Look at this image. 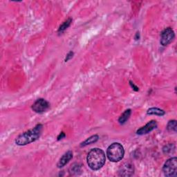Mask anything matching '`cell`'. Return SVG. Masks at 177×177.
Segmentation results:
<instances>
[{"mask_svg":"<svg viewBox=\"0 0 177 177\" xmlns=\"http://www.w3.org/2000/svg\"><path fill=\"white\" fill-rule=\"evenodd\" d=\"M106 157L105 152L100 149L94 148L89 151L86 161L89 167L93 170H98L105 163Z\"/></svg>","mask_w":177,"mask_h":177,"instance_id":"obj_1","label":"cell"},{"mask_svg":"<svg viewBox=\"0 0 177 177\" xmlns=\"http://www.w3.org/2000/svg\"><path fill=\"white\" fill-rule=\"evenodd\" d=\"M42 128V125H37L31 130L19 135L15 140V143L18 145L23 146L35 141L40 138Z\"/></svg>","mask_w":177,"mask_h":177,"instance_id":"obj_2","label":"cell"},{"mask_svg":"<svg viewBox=\"0 0 177 177\" xmlns=\"http://www.w3.org/2000/svg\"><path fill=\"white\" fill-rule=\"evenodd\" d=\"M125 154V150L123 145L119 143H114L108 147L107 155L112 162H119L122 160Z\"/></svg>","mask_w":177,"mask_h":177,"instance_id":"obj_3","label":"cell"},{"mask_svg":"<svg viewBox=\"0 0 177 177\" xmlns=\"http://www.w3.org/2000/svg\"><path fill=\"white\" fill-rule=\"evenodd\" d=\"M165 176H176L177 175V159L176 157L168 159L163 167Z\"/></svg>","mask_w":177,"mask_h":177,"instance_id":"obj_4","label":"cell"},{"mask_svg":"<svg viewBox=\"0 0 177 177\" xmlns=\"http://www.w3.org/2000/svg\"><path fill=\"white\" fill-rule=\"evenodd\" d=\"M50 108V104L46 100L40 98L32 105V109L38 114H42Z\"/></svg>","mask_w":177,"mask_h":177,"instance_id":"obj_5","label":"cell"},{"mask_svg":"<svg viewBox=\"0 0 177 177\" xmlns=\"http://www.w3.org/2000/svg\"><path fill=\"white\" fill-rule=\"evenodd\" d=\"M175 37V34L173 29L172 28L168 27L161 33V44L163 46H167L170 43L172 42Z\"/></svg>","mask_w":177,"mask_h":177,"instance_id":"obj_6","label":"cell"},{"mask_svg":"<svg viewBox=\"0 0 177 177\" xmlns=\"http://www.w3.org/2000/svg\"><path fill=\"white\" fill-rule=\"evenodd\" d=\"M156 127H157L156 122L155 120H151V121L147 123L144 127H142L141 128H140L139 130H138L136 131V134L139 135L147 134L151 132V131H153L154 130H155Z\"/></svg>","mask_w":177,"mask_h":177,"instance_id":"obj_7","label":"cell"},{"mask_svg":"<svg viewBox=\"0 0 177 177\" xmlns=\"http://www.w3.org/2000/svg\"><path fill=\"white\" fill-rule=\"evenodd\" d=\"M134 166L130 163L123 164L119 170V176H130L134 175Z\"/></svg>","mask_w":177,"mask_h":177,"instance_id":"obj_8","label":"cell"},{"mask_svg":"<svg viewBox=\"0 0 177 177\" xmlns=\"http://www.w3.org/2000/svg\"><path fill=\"white\" fill-rule=\"evenodd\" d=\"M73 158V152L71 151H68L64 155L61 157L60 161L58 163V167L61 168L68 163L71 161V159Z\"/></svg>","mask_w":177,"mask_h":177,"instance_id":"obj_9","label":"cell"},{"mask_svg":"<svg viewBox=\"0 0 177 177\" xmlns=\"http://www.w3.org/2000/svg\"><path fill=\"white\" fill-rule=\"evenodd\" d=\"M147 114L148 115H156V116H162L165 115V112L163 110V109H161L157 107H151L150 109H149Z\"/></svg>","mask_w":177,"mask_h":177,"instance_id":"obj_10","label":"cell"},{"mask_svg":"<svg viewBox=\"0 0 177 177\" xmlns=\"http://www.w3.org/2000/svg\"><path fill=\"white\" fill-rule=\"evenodd\" d=\"M131 114V109H127V110H126L119 118V122L120 124L123 125V124H124V123H125L126 121L130 119Z\"/></svg>","mask_w":177,"mask_h":177,"instance_id":"obj_11","label":"cell"},{"mask_svg":"<svg viewBox=\"0 0 177 177\" xmlns=\"http://www.w3.org/2000/svg\"><path fill=\"white\" fill-rule=\"evenodd\" d=\"M98 139H99V136H98V135H94V136L88 138V139L85 140L83 143H81L80 146L81 147H85V146H86L88 145L93 144V143L97 142Z\"/></svg>","mask_w":177,"mask_h":177,"instance_id":"obj_12","label":"cell"},{"mask_svg":"<svg viewBox=\"0 0 177 177\" xmlns=\"http://www.w3.org/2000/svg\"><path fill=\"white\" fill-rule=\"evenodd\" d=\"M71 22H72V19L71 18H69L68 19H67V20H66L61 25V26H60V28H59L58 33H61L64 32V30H65L67 29V28H68L70 26V25H71Z\"/></svg>","mask_w":177,"mask_h":177,"instance_id":"obj_13","label":"cell"},{"mask_svg":"<svg viewBox=\"0 0 177 177\" xmlns=\"http://www.w3.org/2000/svg\"><path fill=\"white\" fill-rule=\"evenodd\" d=\"M176 121L175 120H170L168 123L167 126V130L169 131H175L176 132Z\"/></svg>","mask_w":177,"mask_h":177,"instance_id":"obj_14","label":"cell"},{"mask_svg":"<svg viewBox=\"0 0 177 177\" xmlns=\"http://www.w3.org/2000/svg\"><path fill=\"white\" fill-rule=\"evenodd\" d=\"M163 152L165 154H170L172 153V151L175 150V146H173V145L170 144L167 145L166 146H165L163 147Z\"/></svg>","mask_w":177,"mask_h":177,"instance_id":"obj_15","label":"cell"},{"mask_svg":"<svg viewBox=\"0 0 177 177\" xmlns=\"http://www.w3.org/2000/svg\"><path fill=\"white\" fill-rule=\"evenodd\" d=\"M78 172H80V167L78 166V165H75H75H74V166H72V167H71V172L73 174H74V173L78 174Z\"/></svg>","mask_w":177,"mask_h":177,"instance_id":"obj_16","label":"cell"},{"mask_svg":"<svg viewBox=\"0 0 177 177\" xmlns=\"http://www.w3.org/2000/svg\"><path fill=\"white\" fill-rule=\"evenodd\" d=\"M73 56H74V52H69L68 54H67L66 55V57L65 58V62H67L68 60H69L70 59H71L73 58Z\"/></svg>","mask_w":177,"mask_h":177,"instance_id":"obj_17","label":"cell"},{"mask_svg":"<svg viewBox=\"0 0 177 177\" xmlns=\"http://www.w3.org/2000/svg\"><path fill=\"white\" fill-rule=\"evenodd\" d=\"M130 85H131V88H133V89L135 91H138L139 90V87H138L137 86H136L134 85V84L131 82V81H130Z\"/></svg>","mask_w":177,"mask_h":177,"instance_id":"obj_18","label":"cell"},{"mask_svg":"<svg viewBox=\"0 0 177 177\" xmlns=\"http://www.w3.org/2000/svg\"><path fill=\"white\" fill-rule=\"evenodd\" d=\"M66 136V135H65V134H64L63 131H62V132L59 134V136H58V140H61V139H64V137Z\"/></svg>","mask_w":177,"mask_h":177,"instance_id":"obj_19","label":"cell"}]
</instances>
